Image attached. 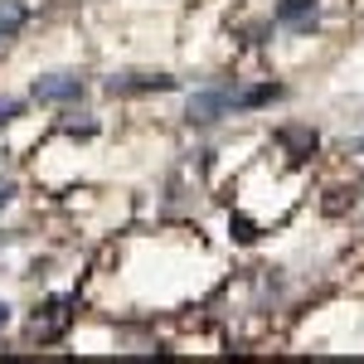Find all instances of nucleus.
Here are the masks:
<instances>
[{"instance_id": "nucleus-1", "label": "nucleus", "mask_w": 364, "mask_h": 364, "mask_svg": "<svg viewBox=\"0 0 364 364\" xmlns=\"http://www.w3.org/2000/svg\"><path fill=\"white\" fill-rule=\"evenodd\" d=\"M228 112H238V87H228V83L195 92L190 107H185V117H190L195 127H209V122H219V117H228Z\"/></svg>"}, {"instance_id": "nucleus-2", "label": "nucleus", "mask_w": 364, "mask_h": 364, "mask_svg": "<svg viewBox=\"0 0 364 364\" xmlns=\"http://www.w3.org/2000/svg\"><path fill=\"white\" fill-rule=\"evenodd\" d=\"M68 321H73V296H49L44 306H34V316H29V340H58L63 331H68Z\"/></svg>"}, {"instance_id": "nucleus-3", "label": "nucleus", "mask_w": 364, "mask_h": 364, "mask_svg": "<svg viewBox=\"0 0 364 364\" xmlns=\"http://www.w3.org/2000/svg\"><path fill=\"white\" fill-rule=\"evenodd\" d=\"M175 78L170 73H122V78H107V92L112 97H141V92H170Z\"/></svg>"}, {"instance_id": "nucleus-4", "label": "nucleus", "mask_w": 364, "mask_h": 364, "mask_svg": "<svg viewBox=\"0 0 364 364\" xmlns=\"http://www.w3.org/2000/svg\"><path fill=\"white\" fill-rule=\"evenodd\" d=\"M78 97H83V78H78V73L34 78V102H78Z\"/></svg>"}, {"instance_id": "nucleus-5", "label": "nucleus", "mask_w": 364, "mask_h": 364, "mask_svg": "<svg viewBox=\"0 0 364 364\" xmlns=\"http://www.w3.org/2000/svg\"><path fill=\"white\" fill-rule=\"evenodd\" d=\"M321 15V0H277V25L291 34H311Z\"/></svg>"}, {"instance_id": "nucleus-6", "label": "nucleus", "mask_w": 364, "mask_h": 364, "mask_svg": "<svg viewBox=\"0 0 364 364\" xmlns=\"http://www.w3.org/2000/svg\"><path fill=\"white\" fill-rule=\"evenodd\" d=\"M277 141L287 146V151H291V161H306L311 151H316V141H321V136H316L311 127H282Z\"/></svg>"}, {"instance_id": "nucleus-7", "label": "nucleus", "mask_w": 364, "mask_h": 364, "mask_svg": "<svg viewBox=\"0 0 364 364\" xmlns=\"http://www.w3.org/2000/svg\"><path fill=\"white\" fill-rule=\"evenodd\" d=\"M20 25H25V5L20 0H0V39L20 34Z\"/></svg>"}, {"instance_id": "nucleus-8", "label": "nucleus", "mask_w": 364, "mask_h": 364, "mask_svg": "<svg viewBox=\"0 0 364 364\" xmlns=\"http://www.w3.org/2000/svg\"><path fill=\"white\" fill-rule=\"evenodd\" d=\"M282 87L277 83H262V87H248V92H238V112L243 107H262V102H277Z\"/></svg>"}, {"instance_id": "nucleus-9", "label": "nucleus", "mask_w": 364, "mask_h": 364, "mask_svg": "<svg viewBox=\"0 0 364 364\" xmlns=\"http://www.w3.org/2000/svg\"><path fill=\"white\" fill-rule=\"evenodd\" d=\"M233 238H238V243H257V224L243 219V214H233Z\"/></svg>"}, {"instance_id": "nucleus-10", "label": "nucleus", "mask_w": 364, "mask_h": 364, "mask_svg": "<svg viewBox=\"0 0 364 364\" xmlns=\"http://www.w3.org/2000/svg\"><path fill=\"white\" fill-rule=\"evenodd\" d=\"M15 117H20V102L15 97H0V127H10Z\"/></svg>"}, {"instance_id": "nucleus-11", "label": "nucleus", "mask_w": 364, "mask_h": 364, "mask_svg": "<svg viewBox=\"0 0 364 364\" xmlns=\"http://www.w3.org/2000/svg\"><path fill=\"white\" fill-rule=\"evenodd\" d=\"M63 132H68V136H92V132H97V122H68V127H63Z\"/></svg>"}, {"instance_id": "nucleus-12", "label": "nucleus", "mask_w": 364, "mask_h": 364, "mask_svg": "<svg viewBox=\"0 0 364 364\" xmlns=\"http://www.w3.org/2000/svg\"><path fill=\"white\" fill-rule=\"evenodd\" d=\"M10 199H15V185H10V180H0V209H5Z\"/></svg>"}, {"instance_id": "nucleus-13", "label": "nucleus", "mask_w": 364, "mask_h": 364, "mask_svg": "<svg viewBox=\"0 0 364 364\" xmlns=\"http://www.w3.org/2000/svg\"><path fill=\"white\" fill-rule=\"evenodd\" d=\"M5 326H10V306L0 301V331H5Z\"/></svg>"}, {"instance_id": "nucleus-14", "label": "nucleus", "mask_w": 364, "mask_h": 364, "mask_svg": "<svg viewBox=\"0 0 364 364\" xmlns=\"http://www.w3.org/2000/svg\"><path fill=\"white\" fill-rule=\"evenodd\" d=\"M360 156H364V136H360Z\"/></svg>"}, {"instance_id": "nucleus-15", "label": "nucleus", "mask_w": 364, "mask_h": 364, "mask_svg": "<svg viewBox=\"0 0 364 364\" xmlns=\"http://www.w3.org/2000/svg\"><path fill=\"white\" fill-rule=\"evenodd\" d=\"M0 248H5V233H0Z\"/></svg>"}]
</instances>
